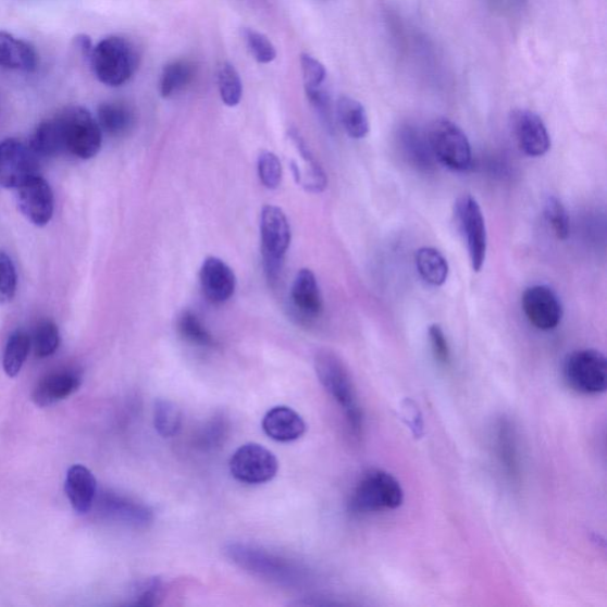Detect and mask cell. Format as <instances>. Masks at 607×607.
I'll return each instance as SVG.
<instances>
[{"label": "cell", "mask_w": 607, "mask_h": 607, "mask_svg": "<svg viewBox=\"0 0 607 607\" xmlns=\"http://www.w3.org/2000/svg\"><path fill=\"white\" fill-rule=\"evenodd\" d=\"M262 430L275 442L288 443L302 437L307 431L306 421L286 406H276L270 409L262 419Z\"/></svg>", "instance_id": "e0dca14e"}, {"label": "cell", "mask_w": 607, "mask_h": 607, "mask_svg": "<svg viewBox=\"0 0 607 607\" xmlns=\"http://www.w3.org/2000/svg\"><path fill=\"white\" fill-rule=\"evenodd\" d=\"M182 426L179 408L169 400H158L154 406V428L163 438H173Z\"/></svg>", "instance_id": "1f68e13d"}, {"label": "cell", "mask_w": 607, "mask_h": 607, "mask_svg": "<svg viewBox=\"0 0 607 607\" xmlns=\"http://www.w3.org/2000/svg\"><path fill=\"white\" fill-rule=\"evenodd\" d=\"M402 419L406 421L409 429L412 430L416 438H421L422 434H424V422H422L419 407L411 399L402 404Z\"/></svg>", "instance_id": "ee69618b"}, {"label": "cell", "mask_w": 607, "mask_h": 607, "mask_svg": "<svg viewBox=\"0 0 607 607\" xmlns=\"http://www.w3.org/2000/svg\"><path fill=\"white\" fill-rule=\"evenodd\" d=\"M38 157L29 144L17 139L0 141V187L17 189L37 176Z\"/></svg>", "instance_id": "8fae6325"}, {"label": "cell", "mask_w": 607, "mask_h": 607, "mask_svg": "<svg viewBox=\"0 0 607 607\" xmlns=\"http://www.w3.org/2000/svg\"><path fill=\"white\" fill-rule=\"evenodd\" d=\"M200 282L205 296L214 304L230 300L236 288L235 273L226 262L216 257L205 260Z\"/></svg>", "instance_id": "2e32d148"}, {"label": "cell", "mask_w": 607, "mask_h": 607, "mask_svg": "<svg viewBox=\"0 0 607 607\" xmlns=\"http://www.w3.org/2000/svg\"><path fill=\"white\" fill-rule=\"evenodd\" d=\"M258 174L263 187L274 190L280 188L283 178V166L278 156L263 152L258 160Z\"/></svg>", "instance_id": "d590c367"}, {"label": "cell", "mask_w": 607, "mask_h": 607, "mask_svg": "<svg viewBox=\"0 0 607 607\" xmlns=\"http://www.w3.org/2000/svg\"><path fill=\"white\" fill-rule=\"evenodd\" d=\"M243 35L250 54L259 63H270L275 60V48L265 35L248 28L244 29Z\"/></svg>", "instance_id": "74e56055"}, {"label": "cell", "mask_w": 607, "mask_h": 607, "mask_svg": "<svg viewBox=\"0 0 607 607\" xmlns=\"http://www.w3.org/2000/svg\"><path fill=\"white\" fill-rule=\"evenodd\" d=\"M429 337L434 359L443 366L450 364L451 350L443 327L439 324H432L429 329Z\"/></svg>", "instance_id": "f35d334b"}, {"label": "cell", "mask_w": 607, "mask_h": 607, "mask_svg": "<svg viewBox=\"0 0 607 607\" xmlns=\"http://www.w3.org/2000/svg\"><path fill=\"white\" fill-rule=\"evenodd\" d=\"M32 339L28 334L17 330L7 343L3 358V367L8 376L16 377L28 359Z\"/></svg>", "instance_id": "4316f807"}, {"label": "cell", "mask_w": 607, "mask_h": 607, "mask_svg": "<svg viewBox=\"0 0 607 607\" xmlns=\"http://www.w3.org/2000/svg\"><path fill=\"white\" fill-rule=\"evenodd\" d=\"M194 65L187 61H175L165 65L161 77V95L170 98L188 86L194 78Z\"/></svg>", "instance_id": "f1b7e54d"}, {"label": "cell", "mask_w": 607, "mask_h": 607, "mask_svg": "<svg viewBox=\"0 0 607 607\" xmlns=\"http://www.w3.org/2000/svg\"><path fill=\"white\" fill-rule=\"evenodd\" d=\"M62 150L87 161L95 158L102 145V131L97 119L82 106H70L55 117Z\"/></svg>", "instance_id": "3957f363"}, {"label": "cell", "mask_w": 607, "mask_h": 607, "mask_svg": "<svg viewBox=\"0 0 607 607\" xmlns=\"http://www.w3.org/2000/svg\"><path fill=\"white\" fill-rule=\"evenodd\" d=\"M98 124L104 134L113 137L123 136L135 124V114L124 102H104L98 110Z\"/></svg>", "instance_id": "cb8c5ba5"}, {"label": "cell", "mask_w": 607, "mask_h": 607, "mask_svg": "<svg viewBox=\"0 0 607 607\" xmlns=\"http://www.w3.org/2000/svg\"><path fill=\"white\" fill-rule=\"evenodd\" d=\"M38 55L35 48L7 32H0V67L34 72L37 69Z\"/></svg>", "instance_id": "44dd1931"}, {"label": "cell", "mask_w": 607, "mask_h": 607, "mask_svg": "<svg viewBox=\"0 0 607 607\" xmlns=\"http://www.w3.org/2000/svg\"><path fill=\"white\" fill-rule=\"evenodd\" d=\"M224 552L240 569L273 584L296 587L306 583L307 574L301 567L265 549L237 543Z\"/></svg>", "instance_id": "7a4b0ae2"}, {"label": "cell", "mask_w": 607, "mask_h": 607, "mask_svg": "<svg viewBox=\"0 0 607 607\" xmlns=\"http://www.w3.org/2000/svg\"><path fill=\"white\" fill-rule=\"evenodd\" d=\"M22 215L37 227H45L54 215V194L49 183L37 175L17 188Z\"/></svg>", "instance_id": "9a60e30c"}, {"label": "cell", "mask_w": 607, "mask_h": 607, "mask_svg": "<svg viewBox=\"0 0 607 607\" xmlns=\"http://www.w3.org/2000/svg\"><path fill=\"white\" fill-rule=\"evenodd\" d=\"M179 335L191 343V345L202 348H213L215 339L210 335L206 326L191 311H183L177 321Z\"/></svg>", "instance_id": "4dcf8cb0"}, {"label": "cell", "mask_w": 607, "mask_h": 607, "mask_svg": "<svg viewBox=\"0 0 607 607\" xmlns=\"http://www.w3.org/2000/svg\"><path fill=\"white\" fill-rule=\"evenodd\" d=\"M314 371L324 389L342 407L352 433L362 434L363 412L347 364L337 354L324 349L314 356Z\"/></svg>", "instance_id": "6da1fadb"}, {"label": "cell", "mask_w": 607, "mask_h": 607, "mask_svg": "<svg viewBox=\"0 0 607 607\" xmlns=\"http://www.w3.org/2000/svg\"><path fill=\"white\" fill-rule=\"evenodd\" d=\"M518 430L513 422L503 417L496 421L493 435L494 454L500 472L511 486L522 481V461Z\"/></svg>", "instance_id": "5bb4252c"}, {"label": "cell", "mask_w": 607, "mask_h": 607, "mask_svg": "<svg viewBox=\"0 0 607 607\" xmlns=\"http://www.w3.org/2000/svg\"><path fill=\"white\" fill-rule=\"evenodd\" d=\"M522 309L527 320L541 332L557 329L563 317L560 298L546 285L528 287L522 296Z\"/></svg>", "instance_id": "4fadbf2b"}, {"label": "cell", "mask_w": 607, "mask_h": 607, "mask_svg": "<svg viewBox=\"0 0 607 607\" xmlns=\"http://www.w3.org/2000/svg\"><path fill=\"white\" fill-rule=\"evenodd\" d=\"M563 379L574 392L599 395L607 388V361L596 349H580L569 355L563 362Z\"/></svg>", "instance_id": "ba28073f"}, {"label": "cell", "mask_w": 607, "mask_h": 607, "mask_svg": "<svg viewBox=\"0 0 607 607\" xmlns=\"http://www.w3.org/2000/svg\"><path fill=\"white\" fill-rule=\"evenodd\" d=\"M307 96L312 103L313 108L324 121L330 125L332 124V109H330V98L326 91L320 87H307Z\"/></svg>", "instance_id": "7bdbcfd3"}, {"label": "cell", "mask_w": 607, "mask_h": 607, "mask_svg": "<svg viewBox=\"0 0 607 607\" xmlns=\"http://www.w3.org/2000/svg\"><path fill=\"white\" fill-rule=\"evenodd\" d=\"M29 147L38 158L55 157L63 152L54 117L38 125Z\"/></svg>", "instance_id": "83f0119b"}, {"label": "cell", "mask_w": 607, "mask_h": 607, "mask_svg": "<svg viewBox=\"0 0 607 607\" xmlns=\"http://www.w3.org/2000/svg\"><path fill=\"white\" fill-rule=\"evenodd\" d=\"M300 62L304 84H306V88L323 86L326 77L324 65L319 60H315L308 54H302Z\"/></svg>", "instance_id": "ab89813d"}, {"label": "cell", "mask_w": 607, "mask_h": 607, "mask_svg": "<svg viewBox=\"0 0 607 607\" xmlns=\"http://www.w3.org/2000/svg\"><path fill=\"white\" fill-rule=\"evenodd\" d=\"M89 60L98 80L111 87L125 85L139 63L135 46L119 36L102 39L91 50Z\"/></svg>", "instance_id": "277c9868"}, {"label": "cell", "mask_w": 607, "mask_h": 607, "mask_svg": "<svg viewBox=\"0 0 607 607\" xmlns=\"http://www.w3.org/2000/svg\"><path fill=\"white\" fill-rule=\"evenodd\" d=\"M260 233L263 268H265L269 281L275 283L280 278L284 258L289 244H292V228H289L288 220L280 207H263Z\"/></svg>", "instance_id": "8992f818"}, {"label": "cell", "mask_w": 607, "mask_h": 607, "mask_svg": "<svg viewBox=\"0 0 607 607\" xmlns=\"http://www.w3.org/2000/svg\"><path fill=\"white\" fill-rule=\"evenodd\" d=\"M64 490L77 513H87L94 507L97 496V480L87 468L73 466L65 478Z\"/></svg>", "instance_id": "d6986e66"}, {"label": "cell", "mask_w": 607, "mask_h": 607, "mask_svg": "<svg viewBox=\"0 0 607 607\" xmlns=\"http://www.w3.org/2000/svg\"><path fill=\"white\" fill-rule=\"evenodd\" d=\"M103 506L110 517L131 525L145 527L153 521V512L149 507L126 497L109 495Z\"/></svg>", "instance_id": "603a6c76"}, {"label": "cell", "mask_w": 607, "mask_h": 607, "mask_svg": "<svg viewBox=\"0 0 607 607\" xmlns=\"http://www.w3.org/2000/svg\"><path fill=\"white\" fill-rule=\"evenodd\" d=\"M544 214L554 234L559 240H567L571 234V220L562 202L556 196H548Z\"/></svg>", "instance_id": "836d02e7"}, {"label": "cell", "mask_w": 607, "mask_h": 607, "mask_svg": "<svg viewBox=\"0 0 607 607\" xmlns=\"http://www.w3.org/2000/svg\"><path fill=\"white\" fill-rule=\"evenodd\" d=\"M292 298L294 306L308 319H315L323 311V297L314 273L309 269L300 270L294 282Z\"/></svg>", "instance_id": "7402d4cb"}, {"label": "cell", "mask_w": 607, "mask_h": 607, "mask_svg": "<svg viewBox=\"0 0 607 607\" xmlns=\"http://www.w3.org/2000/svg\"><path fill=\"white\" fill-rule=\"evenodd\" d=\"M222 417L211 420L201 435V443L206 447H215L223 442L227 434V424Z\"/></svg>", "instance_id": "b9f144b4"}, {"label": "cell", "mask_w": 607, "mask_h": 607, "mask_svg": "<svg viewBox=\"0 0 607 607\" xmlns=\"http://www.w3.org/2000/svg\"><path fill=\"white\" fill-rule=\"evenodd\" d=\"M404 490L392 473L372 469L362 474L350 498V508L356 513L391 511L404 504Z\"/></svg>", "instance_id": "5b68a950"}, {"label": "cell", "mask_w": 607, "mask_h": 607, "mask_svg": "<svg viewBox=\"0 0 607 607\" xmlns=\"http://www.w3.org/2000/svg\"><path fill=\"white\" fill-rule=\"evenodd\" d=\"M339 123L354 139H363L369 134V119L363 104L350 97L343 96L337 101Z\"/></svg>", "instance_id": "484cf974"}, {"label": "cell", "mask_w": 607, "mask_h": 607, "mask_svg": "<svg viewBox=\"0 0 607 607\" xmlns=\"http://www.w3.org/2000/svg\"><path fill=\"white\" fill-rule=\"evenodd\" d=\"M80 385L82 377L75 372L52 373L36 386L33 400L39 407H49L71 397Z\"/></svg>", "instance_id": "ac0fdd59"}, {"label": "cell", "mask_w": 607, "mask_h": 607, "mask_svg": "<svg viewBox=\"0 0 607 607\" xmlns=\"http://www.w3.org/2000/svg\"><path fill=\"white\" fill-rule=\"evenodd\" d=\"M289 137H292L293 141L295 143L301 158L309 166V173L307 176V181L304 182V187H306L311 193H322L325 190L327 186V178L324 173V170L320 165L319 162L315 161V158L312 156L310 149L306 141L299 136L296 129L289 132Z\"/></svg>", "instance_id": "f546056e"}, {"label": "cell", "mask_w": 607, "mask_h": 607, "mask_svg": "<svg viewBox=\"0 0 607 607\" xmlns=\"http://www.w3.org/2000/svg\"><path fill=\"white\" fill-rule=\"evenodd\" d=\"M426 138L435 161L453 171H467L472 163L471 145L464 131L446 117L434 119Z\"/></svg>", "instance_id": "52a82bcc"}, {"label": "cell", "mask_w": 607, "mask_h": 607, "mask_svg": "<svg viewBox=\"0 0 607 607\" xmlns=\"http://www.w3.org/2000/svg\"><path fill=\"white\" fill-rule=\"evenodd\" d=\"M17 272L11 258L0 252V306L10 302L17 292Z\"/></svg>", "instance_id": "8d00e7d4"}, {"label": "cell", "mask_w": 607, "mask_h": 607, "mask_svg": "<svg viewBox=\"0 0 607 607\" xmlns=\"http://www.w3.org/2000/svg\"><path fill=\"white\" fill-rule=\"evenodd\" d=\"M220 96L230 108L239 104L243 98V83L239 73L231 63H223L219 71Z\"/></svg>", "instance_id": "d6a6232c"}, {"label": "cell", "mask_w": 607, "mask_h": 607, "mask_svg": "<svg viewBox=\"0 0 607 607\" xmlns=\"http://www.w3.org/2000/svg\"><path fill=\"white\" fill-rule=\"evenodd\" d=\"M509 125L518 148L528 157L545 156L550 149V136L543 121L535 112L517 109L510 113Z\"/></svg>", "instance_id": "7c38bea8"}, {"label": "cell", "mask_w": 607, "mask_h": 607, "mask_svg": "<svg viewBox=\"0 0 607 607\" xmlns=\"http://www.w3.org/2000/svg\"><path fill=\"white\" fill-rule=\"evenodd\" d=\"M416 265L422 281L434 287L443 286L450 273L447 260L433 247H421L417 250Z\"/></svg>", "instance_id": "d4e9b609"}, {"label": "cell", "mask_w": 607, "mask_h": 607, "mask_svg": "<svg viewBox=\"0 0 607 607\" xmlns=\"http://www.w3.org/2000/svg\"><path fill=\"white\" fill-rule=\"evenodd\" d=\"M457 227L467 245L471 268L481 272L487 250V234L482 208L471 195L460 196L455 205Z\"/></svg>", "instance_id": "9c48e42d"}, {"label": "cell", "mask_w": 607, "mask_h": 607, "mask_svg": "<svg viewBox=\"0 0 607 607\" xmlns=\"http://www.w3.org/2000/svg\"><path fill=\"white\" fill-rule=\"evenodd\" d=\"M60 330L54 322L44 321L37 325L34 335L37 358L46 359L54 355L60 347Z\"/></svg>", "instance_id": "e575fe53"}, {"label": "cell", "mask_w": 607, "mask_h": 607, "mask_svg": "<svg viewBox=\"0 0 607 607\" xmlns=\"http://www.w3.org/2000/svg\"><path fill=\"white\" fill-rule=\"evenodd\" d=\"M162 592L161 579L151 578L137 585L134 593V605L153 606Z\"/></svg>", "instance_id": "60d3db41"}, {"label": "cell", "mask_w": 607, "mask_h": 607, "mask_svg": "<svg viewBox=\"0 0 607 607\" xmlns=\"http://www.w3.org/2000/svg\"><path fill=\"white\" fill-rule=\"evenodd\" d=\"M399 147L406 161L422 173H432L435 169V158L431 151L428 138L411 125L400 128Z\"/></svg>", "instance_id": "ffe728a7"}, {"label": "cell", "mask_w": 607, "mask_h": 607, "mask_svg": "<svg viewBox=\"0 0 607 607\" xmlns=\"http://www.w3.org/2000/svg\"><path fill=\"white\" fill-rule=\"evenodd\" d=\"M233 478L246 484H263L278 472V459L267 447L249 443L240 446L230 461Z\"/></svg>", "instance_id": "30bf717a"}]
</instances>
